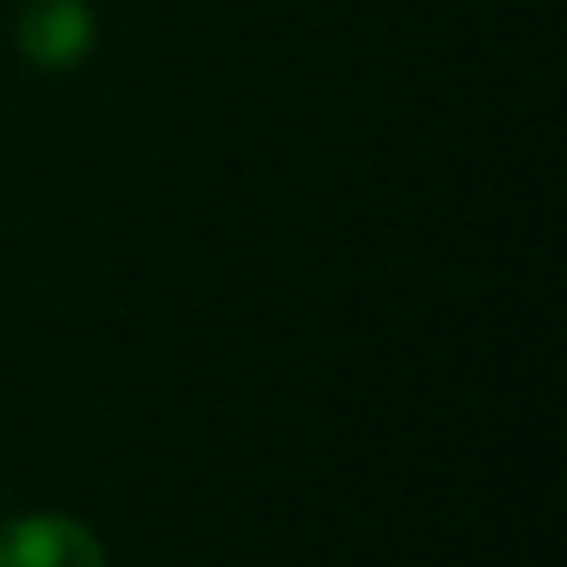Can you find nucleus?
I'll return each instance as SVG.
<instances>
[{
    "instance_id": "f257e3e1",
    "label": "nucleus",
    "mask_w": 567,
    "mask_h": 567,
    "mask_svg": "<svg viewBox=\"0 0 567 567\" xmlns=\"http://www.w3.org/2000/svg\"><path fill=\"white\" fill-rule=\"evenodd\" d=\"M0 567H105V553L85 523L30 513L0 528Z\"/></svg>"
},
{
    "instance_id": "f03ea898",
    "label": "nucleus",
    "mask_w": 567,
    "mask_h": 567,
    "mask_svg": "<svg viewBox=\"0 0 567 567\" xmlns=\"http://www.w3.org/2000/svg\"><path fill=\"white\" fill-rule=\"evenodd\" d=\"M20 50L40 70H70L95 45V16L85 0H30L20 10Z\"/></svg>"
}]
</instances>
